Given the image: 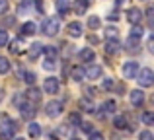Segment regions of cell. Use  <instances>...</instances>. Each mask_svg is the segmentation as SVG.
<instances>
[{
  "label": "cell",
  "instance_id": "9c48e42d",
  "mask_svg": "<svg viewBox=\"0 0 154 140\" xmlns=\"http://www.w3.org/2000/svg\"><path fill=\"white\" fill-rule=\"evenodd\" d=\"M129 97H131V103H133L135 107H140V105L144 103V91H140V90H133Z\"/></svg>",
  "mask_w": 154,
  "mask_h": 140
},
{
  "label": "cell",
  "instance_id": "f35d334b",
  "mask_svg": "<svg viewBox=\"0 0 154 140\" xmlns=\"http://www.w3.org/2000/svg\"><path fill=\"white\" fill-rule=\"evenodd\" d=\"M90 140H103L102 133H90Z\"/></svg>",
  "mask_w": 154,
  "mask_h": 140
},
{
  "label": "cell",
  "instance_id": "277c9868",
  "mask_svg": "<svg viewBox=\"0 0 154 140\" xmlns=\"http://www.w3.org/2000/svg\"><path fill=\"white\" fill-rule=\"evenodd\" d=\"M137 74H139V62L129 61V62L123 64V76H125V78L133 80V78H137Z\"/></svg>",
  "mask_w": 154,
  "mask_h": 140
},
{
  "label": "cell",
  "instance_id": "3957f363",
  "mask_svg": "<svg viewBox=\"0 0 154 140\" xmlns=\"http://www.w3.org/2000/svg\"><path fill=\"white\" fill-rule=\"evenodd\" d=\"M137 80H139V84L143 88H150L154 84V72L150 68H143V70H139V74H137Z\"/></svg>",
  "mask_w": 154,
  "mask_h": 140
},
{
  "label": "cell",
  "instance_id": "5bb4252c",
  "mask_svg": "<svg viewBox=\"0 0 154 140\" xmlns=\"http://www.w3.org/2000/svg\"><path fill=\"white\" fill-rule=\"evenodd\" d=\"M78 57H80V61H84V62H92L96 58V53H94V49H90V47H86V49H82L78 53Z\"/></svg>",
  "mask_w": 154,
  "mask_h": 140
},
{
  "label": "cell",
  "instance_id": "83f0119b",
  "mask_svg": "<svg viewBox=\"0 0 154 140\" xmlns=\"http://www.w3.org/2000/svg\"><path fill=\"white\" fill-rule=\"evenodd\" d=\"M103 111H105V113H113V111H115V101H111V99L105 101L103 103Z\"/></svg>",
  "mask_w": 154,
  "mask_h": 140
},
{
  "label": "cell",
  "instance_id": "1f68e13d",
  "mask_svg": "<svg viewBox=\"0 0 154 140\" xmlns=\"http://www.w3.org/2000/svg\"><path fill=\"white\" fill-rule=\"evenodd\" d=\"M35 8H37L39 14H45V2L43 0H35Z\"/></svg>",
  "mask_w": 154,
  "mask_h": 140
},
{
  "label": "cell",
  "instance_id": "ffe728a7",
  "mask_svg": "<svg viewBox=\"0 0 154 140\" xmlns=\"http://www.w3.org/2000/svg\"><path fill=\"white\" fill-rule=\"evenodd\" d=\"M27 99H31V101H39V99H41V91H39L37 88H29V90H27Z\"/></svg>",
  "mask_w": 154,
  "mask_h": 140
},
{
  "label": "cell",
  "instance_id": "f1b7e54d",
  "mask_svg": "<svg viewBox=\"0 0 154 140\" xmlns=\"http://www.w3.org/2000/svg\"><path fill=\"white\" fill-rule=\"evenodd\" d=\"M139 140H154V136H152L150 130H143V133L139 134Z\"/></svg>",
  "mask_w": 154,
  "mask_h": 140
},
{
  "label": "cell",
  "instance_id": "4fadbf2b",
  "mask_svg": "<svg viewBox=\"0 0 154 140\" xmlns=\"http://www.w3.org/2000/svg\"><path fill=\"white\" fill-rule=\"evenodd\" d=\"M66 29H68V33H70L72 37H80V35H82V29H84V27H82V23H80V22H70Z\"/></svg>",
  "mask_w": 154,
  "mask_h": 140
},
{
  "label": "cell",
  "instance_id": "ee69618b",
  "mask_svg": "<svg viewBox=\"0 0 154 140\" xmlns=\"http://www.w3.org/2000/svg\"><path fill=\"white\" fill-rule=\"evenodd\" d=\"M117 2H119V4H121V2H125V0H117Z\"/></svg>",
  "mask_w": 154,
  "mask_h": 140
},
{
  "label": "cell",
  "instance_id": "8fae6325",
  "mask_svg": "<svg viewBox=\"0 0 154 140\" xmlns=\"http://www.w3.org/2000/svg\"><path fill=\"white\" fill-rule=\"evenodd\" d=\"M119 51H121V43L117 41V39H107V43H105V53L117 55Z\"/></svg>",
  "mask_w": 154,
  "mask_h": 140
},
{
  "label": "cell",
  "instance_id": "f546056e",
  "mask_svg": "<svg viewBox=\"0 0 154 140\" xmlns=\"http://www.w3.org/2000/svg\"><path fill=\"white\" fill-rule=\"evenodd\" d=\"M10 51H12V53H20V51H22V41H20V39H18V41H14V43H12V47H10Z\"/></svg>",
  "mask_w": 154,
  "mask_h": 140
},
{
  "label": "cell",
  "instance_id": "2e32d148",
  "mask_svg": "<svg viewBox=\"0 0 154 140\" xmlns=\"http://www.w3.org/2000/svg\"><path fill=\"white\" fill-rule=\"evenodd\" d=\"M35 29H37V25H35L33 22H26V23L22 25V33H23V35H33Z\"/></svg>",
  "mask_w": 154,
  "mask_h": 140
},
{
  "label": "cell",
  "instance_id": "e575fe53",
  "mask_svg": "<svg viewBox=\"0 0 154 140\" xmlns=\"http://www.w3.org/2000/svg\"><path fill=\"white\" fill-rule=\"evenodd\" d=\"M102 88H103V90H111V88H113V80L111 78H105L103 84H102Z\"/></svg>",
  "mask_w": 154,
  "mask_h": 140
},
{
  "label": "cell",
  "instance_id": "4316f807",
  "mask_svg": "<svg viewBox=\"0 0 154 140\" xmlns=\"http://www.w3.org/2000/svg\"><path fill=\"white\" fill-rule=\"evenodd\" d=\"M143 33H144V29H143L140 25H135V27L131 29V37H137V39H140V37H143Z\"/></svg>",
  "mask_w": 154,
  "mask_h": 140
},
{
  "label": "cell",
  "instance_id": "b9f144b4",
  "mask_svg": "<svg viewBox=\"0 0 154 140\" xmlns=\"http://www.w3.org/2000/svg\"><path fill=\"white\" fill-rule=\"evenodd\" d=\"M86 94H88V95H94V94H96V90H94V88H88Z\"/></svg>",
  "mask_w": 154,
  "mask_h": 140
},
{
  "label": "cell",
  "instance_id": "ac0fdd59",
  "mask_svg": "<svg viewBox=\"0 0 154 140\" xmlns=\"http://www.w3.org/2000/svg\"><path fill=\"white\" fill-rule=\"evenodd\" d=\"M78 105H80V109L86 111V113H92V111H94V103H92L90 99H80Z\"/></svg>",
  "mask_w": 154,
  "mask_h": 140
},
{
  "label": "cell",
  "instance_id": "d4e9b609",
  "mask_svg": "<svg viewBox=\"0 0 154 140\" xmlns=\"http://www.w3.org/2000/svg\"><path fill=\"white\" fill-rule=\"evenodd\" d=\"M143 123L144 125H154V113L152 111H144L143 113Z\"/></svg>",
  "mask_w": 154,
  "mask_h": 140
},
{
  "label": "cell",
  "instance_id": "f6af8a7d",
  "mask_svg": "<svg viewBox=\"0 0 154 140\" xmlns=\"http://www.w3.org/2000/svg\"><path fill=\"white\" fill-rule=\"evenodd\" d=\"M70 140H80V138H70Z\"/></svg>",
  "mask_w": 154,
  "mask_h": 140
},
{
  "label": "cell",
  "instance_id": "30bf717a",
  "mask_svg": "<svg viewBox=\"0 0 154 140\" xmlns=\"http://www.w3.org/2000/svg\"><path fill=\"white\" fill-rule=\"evenodd\" d=\"M84 72H86V76H88L90 80H98V78H102V72H103V70H102V66L92 64V66H88Z\"/></svg>",
  "mask_w": 154,
  "mask_h": 140
},
{
  "label": "cell",
  "instance_id": "52a82bcc",
  "mask_svg": "<svg viewBox=\"0 0 154 140\" xmlns=\"http://www.w3.org/2000/svg\"><path fill=\"white\" fill-rule=\"evenodd\" d=\"M35 113H37V111H35V107L31 105V103H22V105H20V115H22L26 121L33 119V117H35Z\"/></svg>",
  "mask_w": 154,
  "mask_h": 140
},
{
  "label": "cell",
  "instance_id": "603a6c76",
  "mask_svg": "<svg viewBox=\"0 0 154 140\" xmlns=\"http://www.w3.org/2000/svg\"><path fill=\"white\" fill-rule=\"evenodd\" d=\"M10 72V62H8V58L0 57V74H8Z\"/></svg>",
  "mask_w": 154,
  "mask_h": 140
},
{
  "label": "cell",
  "instance_id": "7402d4cb",
  "mask_svg": "<svg viewBox=\"0 0 154 140\" xmlns=\"http://www.w3.org/2000/svg\"><path fill=\"white\" fill-rule=\"evenodd\" d=\"M125 47H127L129 51H137V49H139V39H137V37H129L127 43H125Z\"/></svg>",
  "mask_w": 154,
  "mask_h": 140
},
{
  "label": "cell",
  "instance_id": "7bdbcfd3",
  "mask_svg": "<svg viewBox=\"0 0 154 140\" xmlns=\"http://www.w3.org/2000/svg\"><path fill=\"white\" fill-rule=\"evenodd\" d=\"M0 101H2V91H0Z\"/></svg>",
  "mask_w": 154,
  "mask_h": 140
},
{
  "label": "cell",
  "instance_id": "60d3db41",
  "mask_svg": "<svg viewBox=\"0 0 154 140\" xmlns=\"http://www.w3.org/2000/svg\"><path fill=\"white\" fill-rule=\"evenodd\" d=\"M109 19H113V22H115V19H119V16H117V12H113V14H109Z\"/></svg>",
  "mask_w": 154,
  "mask_h": 140
},
{
  "label": "cell",
  "instance_id": "8992f818",
  "mask_svg": "<svg viewBox=\"0 0 154 140\" xmlns=\"http://www.w3.org/2000/svg\"><path fill=\"white\" fill-rule=\"evenodd\" d=\"M45 113L49 115V117H53V119L59 117V115L63 113V103L60 101H49L45 105Z\"/></svg>",
  "mask_w": 154,
  "mask_h": 140
},
{
  "label": "cell",
  "instance_id": "7a4b0ae2",
  "mask_svg": "<svg viewBox=\"0 0 154 140\" xmlns=\"http://www.w3.org/2000/svg\"><path fill=\"white\" fill-rule=\"evenodd\" d=\"M60 29V19L59 18H49L43 22V33L53 37V35H57V31Z\"/></svg>",
  "mask_w": 154,
  "mask_h": 140
},
{
  "label": "cell",
  "instance_id": "bcb514c9",
  "mask_svg": "<svg viewBox=\"0 0 154 140\" xmlns=\"http://www.w3.org/2000/svg\"><path fill=\"white\" fill-rule=\"evenodd\" d=\"M14 140H23V138H14Z\"/></svg>",
  "mask_w": 154,
  "mask_h": 140
},
{
  "label": "cell",
  "instance_id": "cb8c5ba5",
  "mask_svg": "<svg viewBox=\"0 0 154 140\" xmlns=\"http://www.w3.org/2000/svg\"><path fill=\"white\" fill-rule=\"evenodd\" d=\"M43 68H45V70H55L57 68V64H55V58H53V57H45V62H43Z\"/></svg>",
  "mask_w": 154,
  "mask_h": 140
},
{
  "label": "cell",
  "instance_id": "d6a6232c",
  "mask_svg": "<svg viewBox=\"0 0 154 140\" xmlns=\"http://www.w3.org/2000/svg\"><path fill=\"white\" fill-rule=\"evenodd\" d=\"M43 51H45L47 57H53V58H55V55H57V49H55V47H43Z\"/></svg>",
  "mask_w": 154,
  "mask_h": 140
},
{
  "label": "cell",
  "instance_id": "d6986e66",
  "mask_svg": "<svg viewBox=\"0 0 154 140\" xmlns=\"http://www.w3.org/2000/svg\"><path fill=\"white\" fill-rule=\"evenodd\" d=\"M68 8H70V0H57V10L60 14H66Z\"/></svg>",
  "mask_w": 154,
  "mask_h": 140
},
{
  "label": "cell",
  "instance_id": "ab89813d",
  "mask_svg": "<svg viewBox=\"0 0 154 140\" xmlns=\"http://www.w3.org/2000/svg\"><path fill=\"white\" fill-rule=\"evenodd\" d=\"M80 125H82V130H84V133H88V134L94 133V130H92V127H90V123H80Z\"/></svg>",
  "mask_w": 154,
  "mask_h": 140
},
{
  "label": "cell",
  "instance_id": "44dd1931",
  "mask_svg": "<svg viewBox=\"0 0 154 140\" xmlns=\"http://www.w3.org/2000/svg\"><path fill=\"white\" fill-rule=\"evenodd\" d=\"M113 125H115V129H127V117H123V115H119V117H115V121H113Z\"/></svg>",
  "mask_w": 154,
  "mask_h": 140
},
{
  "label": "cell",
  "instance_id": "e0dca14e",
  "mask_svg": "<svg viewBox=\"0 0 154 140\" xmlns=\"http://www.w3.org/2000/svg\"><path fill=\"white\" fill-rule=\"evenodd\" d=\"M27 133H29L31 138H37L39 134H41V127H39L37 123H29V127H27Z\"/></svg>",
  "mask_w": 154,
  "mask_h": 140
},
{
  "label": "cell",
  "instance_id": "7c38bea8",
  "mask_svg": "<svg viewBox=\"0 0 154 140\" xmlns=\"http://www.w3.org/2000/svg\"><path fill=\"white\" fill-rule=\"evenodd\" d=\"M41 53H43V45L41 43H33L29 47V51H27V57H29V61H35V58H39Z\"/></svg>",
  "mask_w": 154,
  "mask_h": 140
},
{
  "label": "cell",
  "instance_id": "d590c367",
  "mask_svg": "<svg viewBox=\"0 0 154 140\" xmlns=\"http://www.w3.org/2000/svg\"><path fill=\"white\" fill-rule=\"evenodd\" d=\"M23 80H26L27 84H33L35 82V74H33V72H26V78H23Z\"/></svg>",
  "mask_w": 154,
  "mask_h": 140
},
{
  "label": "cell",
  "instance_id": "74e56055",
  "mask_svg": "<svg viewBox=\"0 0 154 140\" xmlns=\"http://www.w3.org/2000/svg\"><path fill=\"white\" fill-rule=\"evenodd\" d=\"M70 123H76V125H80V123H82L80 115H78V113H72V115H70Z\"/></svg>",
  "mask_w": 154,
  "mask_h": 140
},
{
  "label": "cell",
  "instance_id": "836d02e7",
  "mask_svg": "<svg viewBox=\"0 0 154 140\" xmlns=\"http://www.w3.org/2000/svg\"><path fill=\"white\" fill-rule=\"evenodd\" d=\"M105 35H107L109 39H115V37H117V29H115V27H107V31H105Z\"/></svg>",
  "mask_w": 154,
  "mask_h": 140
},
{
  "label": "cell",
  "instance_id": "484cf974",
  "mask_svg": "<svg viewBox=\"0 0 154 140\" xmlns=\"http://www.w3.org/2000/svg\"><path fill=\"white\" fill-rule=\"evenodd\" d=\"M88 25H90L92 29H98L100 27V18L98 16H90V18H88Z\"/></svg>",
  "mask_w": 154,
  "mask_h": 140
},
{
  "label": "cell",
  "instance_id": "5b68a950",
  "mask_svg": "<svg viewBox=\"0 0 154 140\" xmlns=\"http://www.w3.org/2000/svg\"><path fill=\"white\" fill-rule=\"evenodd\" d=\"M60 88V82L59 78H55V76H51V78H45V84H43V90H45V94H57Z\"/></svg>",
  "mask_w": 154,
  "mask_h": 140
},
{
  "label": "cell",
  "instance_id": "6da1fadb",
  "mask_svg": "<svg viewBox=\"0 0 154 140\" xmlns=\"http://www.w3.org/2000/svg\"><path fill=\"white\" fill-rule=\"evenodd\" d=\"M18 129L16 123H12V119L6 113L0 115V138L2 140H12L14 138V130Z\"/></svg>",
  "mask_w": 154,
  "mask_h": 140
},
{
  "label": "cell",
  "instance_id": "8d00e7d4",
  "mask_svg": "<svg viewBox=\"0 0 154 140\" xmlns=\"http://www.w3.org/2000/svg\"><path fill=\"white\" fill-rule=\"evenodd\" d=\"M8 12V0H0V14Z\"/></svg>",
  "mask_w": 154,
  "mask_h": 140
},
{
  "label": "cell",
  "instance_id": "9a60e30c",
  "mask_svg": "<svg viewBox=\"0 0 154 140\" xmlns=\"http://www.w3.org/2000/svg\"><path fill=\"white\" fill-rule=\"evenodd\" d=\"M84 78H86V72H84V68L74 66V68H72V80H74V82H82Z\"/></svg>",
  "mask_w": 154,
  "mask_h": 140
},
{
  "label": "cell",
  "instance_id": "ba28073f",
  "mask_svg": "<svg viewBox=\"0 0 154 140\" xmlns=\"http://www.w3.org/2000/svg\"><path fill=\"white\" fill-rule=\"evenodd\" d=\"M127 19L137 25V23L143 19V12H140L139 8H129V10H127Z\"/></svg>",
  "mask_w": 154,
  "mask_h": 140
},
{
  "label": "cell",
  "instance_id": "4dcf8cb0",
  "mask_svg": "<svg viewBox=\"0 0 154 140\" xmlns=\"http://www.w3.org/2000/svg\"><path fill=\"white\" fill-rule=\"evenodd\" d=\"M8 45V33L0 29V47H6Z\"/></svg>",
  "mask_w": 154,
  "mask_h": 140
}]
</instances>
